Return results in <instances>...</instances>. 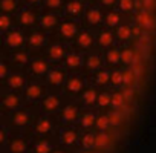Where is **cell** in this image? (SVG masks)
Masks as SVG:
<instances>
[{"label": "cell", "instance_id": "cell-53", "mask_svg": "<svg viewBox=\"0 0 156 153\" xmlns=\"http://www.w3.org/2000/svg\"><path fill=\"white\" fill-rule=\"evenodd\" d=\"M52 153H66V151H63V150H54Z\"/></svg>", "mask_w": 156, "mask_h": 153}, {"label": "cell", "instance_id": "cell-21", "mask_svg": "<svg viewBox=\"0 0 156 153\" xmlns=\"http://www.w3.org/2000/svg\"><path fill=\"white\" fill-rule=\"evenodd\" d=\"M124 103H126V100H124V95L122 94H113L112 95V103H110V106L113 107V109H121L122 106H124Z\"/></svg>", "mask_w": 156, "mask_h": 153}, {"label": "cell", "instance_id": "cell-47", "mask_svg": "<svg viewBox=\"0 0 156 153\" xmlns=\"http://www.w3.org/2000/svg\"><path fill=\"white\" fill-rule=\"evenodd\" d=\"M46 5L49 8H58L61 5V0H46Z\"/></svg>", "mask_w": 156, "mask_h": 153}, {"label": "cell", "instance_id": "cell-46", "mask_svg": "<svg viewBox=\"0 0 156 153\" xmlns=\"http://www.w3.org/2000/svg\"><path fill=\"white\" fill-rule=\"evenodd\" d=\"M122 95H124V100L129 103V101H132V98H133V91H132V89H126V91L122 92Z\"/></svg>", "mask_w": 156, "mask_h": 153}, {"label": "cell", "instance_id": "cell-38", "mask_svg": "<svg viewBox=\"0 0 156 153\" xmlns=\"http://www.w3.org/2000/svg\"><path fill=\"white\" fill-rule=\"evenodd\" d=\"M43 41H44V38H43L41 34H32L29 37V44L31 46H41Z\"/></svg>", "mask_w": 156, "mask_h": 153}, {"label": "cell", "instance_id": "cell-44", "mask_svg": "<svg viewBox=\"0 0 156 153\" xmlns=\"http://www.w3.org/2000/svg\"><path fill=\"white\" fill-rule=\"evenodd\" d=\"M106 22H107V25H109V26H115V25H118L119 17H118V14H109Z\"/></svg>", "mask_w": 156, "mask_h": 153}, {"label": "cell", "instance_id": "cell-11", "mask_svg": "<svg viewBox=\"0 0 156 153\" xmlns=\"http://www.w3.org/2000/svg\"><path fill=\"white\" fill-rule=\"evenodd\" d=\"M23 43V35L19 32V31H14L11 32L8 37H6V44L11 46V48H17Z\"/></svg>", "mask_w": 156, "mask_h": 153}, {"label": "cell", "instance_id": "cell-4", "mask_svg": "<svg viewBox=\"0 0 156 153\" xmlns=\"http://www.w3.org/2000/svg\"><path fill=\"white\" fill-rule=\"evenodd\" d=\"M34 130H35V133H37V135L44 136V135L51 133V130H52V121H51L49 118L43 116V118H40V119L37 121V124H35Z\"/></svg>", "mask_w": 156, "mask_h": 153}, {"label": "cell", "instance_id": "cell-2", "mask_svg": "<svg viewBox=\"0 0 156 153\" xmlns=\"http://www.w3.org/2000/svg\"><path fill=\"white\" fill-rule=\"evenodd\" d=\"M9 153H26L28 151V142L23 138H11L6 142Z\"/></svg>", "mask_w": 156, "mask_h": 153}, {"label": "cell", "instance_id": "cell-37", "mask_svg": "<svg viewBox=\"0 0 156 153\" xmlns=\"http://www.w3.org/2000/svg\"><path fill=\"white\" fill-rule=\"evenodd\" d=\"M121 60H122V63L130 64V63H133V60H135V54H133L130 49H126V51H122V54H121Z\"/></svg>", "mask_w": 156, "mask_h": 153}, {"label": "cell", "instance_id": "cell-12", "mask_svg": "<svg viewBox=\"0 0 156 153\" xmlns=\"http://www.w3.org/2000/svg\"><path fill=\"white\" fill-rule=\"evenodd\" d=\"M60 32H61L66 38H70V37H73V35L78 32V26L73 25V23H63V25L60 26Z\"/></svg>", "mask_w": 156, "mask_h": 153}, {"label": "cell", "instance_id": "cell-51", "mask_svg": "<svg viewBox=\"0 0 156 153\" xmlns=\"http://www.w3.org/2000/svg\"><path fill=\"white\" fill-rule=\"evenodd\" d=\"M141 28H142V26H135V28H132V34L136 35V37H139V35L142 34V32H141Z\"/></svg>", "mask_w": 156, "mask_h": 153}, {"label": "cell", "instance_id": "cell-31", "mask_svg": "<svg viewBox=\"0 0 156 153\" xmlns=\"http://www.w3.org/2000/svg\"><path fill=\"white\" fill-rule=\"evenodd\" d=\"M34 20H35V19H34V14H32V12H28V11H26V12H22V14H20V23L25 25V26L32 25Z\"/></svg>", "mask_w": 156, "mask_h": 153}, {"label": "cell", "instance_id": "cell-9", "mask_svg": "<svg viewBox=\"0 0 156 153\" xmlns=\"http://www.w3.org/2000/svg\"><path fill=\"white\" fill-rule=\"evenodd\" d=\"M12 124L17 127H25L26 124H29V115L25 110H19L12 115Z\"/></svg>", "mask_w": 156, "mask_h": 153}, {"label": "cell", "instance_id": "cell-5", "mask_svg": "<svg viewBox=\"0 0 156 153\" xmlns=\"http://www.w3.org/2000/svg\"><path fill=\"white\" fill-rule=\"evenodd\" d=\"M78 109L76 107H73V106H66L64 109H63V112H61V119L66 123V124H72V123H75L76 119H78Z\"/></svg>", "mask_w": 156, "mask_h": 153}, {"label": "cell", "instance_id": "cell-24", "mask_svg": "<svg viewBox=\"0 0 156 153\" xmlns=\"http://www.w3.org/2000/svg\"><path fill=\"white\" fill-rule=\"evenodd\" d=\"M83 9V5L80 2H69L67 3V12L72 14V16H78Z\"/></svg>", "mask_w": 156, "mask_h": 153}, {"label": "cell", "instance_id": "cell-49", "mask_svg": "<svg viewBox=\"0 0 156 153\" xmlns=\"http://www.w3.org/2000/svg\"><path fill=\"white\" fill-rule=\"evenodd\" d=\"M6 72H8L6 64H0V76H2V78H6Z\"/></svg>", "mask_w": 156, "mask_h": 153}, {"label": "cell", "instance_id": "cell-48", "mask_svg": "<svg viewBox=\"0 0 156 153\" xmlns=\"http://www.w3.org/2000/svg\"><path fill=\"white\" fill-rule=\"evenodd\" d=\"M0 142L6 144V129L5 127H2V132H0Z\"/></svg>", "mask_w": 156, "mask_h": 153}, {"label": "cell", "instance_id": "cell-35", "mask_svg": "<svg viewBox=\"0 0 156 153\" xmlns=\"http://www.w3.org/2000/svg\"><path fill=\"white\" fill-rule=\"evenodd\" d=\"M80 63H81V60H80V57H78L76 54L69 55L67 60H66V64H67L69 67H78V66H80Z\"/></svg>", "mask_w": 156, "mask_h": 153}, {"label": "cell", "instance_id": "cell-19", "mask_svg": "<svg viewBox=\"0 0 156 153\" xmlns=\"http://www.w3.org/2000/svg\"><path fill=\"white\" fill-rule=\"evenodd\" d=\"M107 116H109V121H110V126H113V127H116V126H119V124H122V113L118 110V109H115V110H112V112H109L107 113Z\"/></svg>", "mask_w": 156, "mask_h": 153}, {"label": "cell", "instance_id": "cell-23", "mask_svg": "<svg viewBox=\"0 0 156 153\" xmlns=\"http://www.w3.org/2000/svg\"><path fill=\"white\" fill-rule=\"evenodd\" d=\"M92 43H94V38H92L90 34L84 32V34H81L80 37H78V44H80L81 48H90Z\"/></svg>", "mask_w": 156, "mask_h": 153}, {"label": "cell", "instance_id": "cell-6", "mask_svg": "<svg viewBox=\"0 0 156 153\" xmlns=\"http://www.w3.org/2000/svg\"><path fill=\"white\" fill-rule=\"evenodd\" d=\"M52 151H54L52 144L44 138L35 141V144L32 145V153H52Z\"/></svg>", "mask_w": 156, "mask_h": 153}, {"label": "cell", "instance_id": "cell-27", "mask_svg": "<svg viewBox=\"0 0 156 153\" xmlns=\"http://www.w3.org/2000/svg\"><path fill=\"white\" fill-rule=\"evenodd\" d=\"M41 25L44 28H54L57 25V17L52 16V14H48V16H43L41 17Z\"/></svg>", "mask_w": 156, "mask_h": 153}, {"label": "cell", "instance_id": "cell-33", "mask_svg": "<svg viewBox=\"0 0 156 153\" xmlns=\"http://www.w3.org/2000/svg\"><path fill=\"white\" fill-rule=\"evenodd\" d=\"M98 106L100 107H106V106H110V103H112V97L109 95V94H100L98 95Z\"/></svg>", "mask_w": 156, "mask_h": 153}, {"label": "cell", "instance_id": "cell-40", "mask_svg": "<svg viewBox=\"0 0 156 153\" xmlns=\"http://www.w3.org/2000/svg\"><path fill=\"white\" fill-rule=\"evenodd\" d=\"M16 6H17L16 0H2V9L3 11H12V9H16Z\"/></svg>", "mask_w": 156, "mask_h": 153}, {"label": "cell", "instance_id": "cell-10", "mask_svg": "<svg viewBox=\"0 0 156 153\" xmlns=\"http://www.w3.org/2000/svg\"><path fill=\"white\" fill-rule=\"evenodd\" d=\"M95 121H97V116H95L92 112H86V113L81 116L80 124H81L83 129L89 130V129H94V127H95Z\"/></svg>", "mask_w": 156, "mask_h": 153}, {"label": "cell", "instance_id": "cell-52", "mask_svg": "<svg viewBox=\"0 0 156 153\" xmlns=\"http://www.w3.org/2000/svg\"><path fill=\"white\" fill-rule=\"evenodd\" d=\"M103 3H104V5H113L115 0H103Z\"/></svg>", "mask_w": 156, "mask_h": 153}, {"label": "cell", "instance_id": "cell-34", "mask_svg": "<svg viewBox=\"0 0 156 153\" xmlns=\"http://www.w3.org/2000/svg\"><path fill=\"white\" fill-rule=\"evenodd\" d=\"M87 66L90 69H100L101 67V58L97 57V55H90L87 58Z\"/></svg>", "mask_w": 156, "mask_h": 153}, {"label": "cell", "instance_id": "cell-1", "mask_svg": "<svg viewBox=\"0 0 156 153\" xmlns=\"http://www.w3.org/2000/svg\"><path fill=\"white\" fill-rule=\"evenodd\" d=\"M60 141L63 145L66 147H72L75 145L78 141H80V135H78V132L75 129H66L60 133Z\"/></svg>", "mask_w": 156, "mask_h": 153}, {"label": "cell", "instance_id": "cell-17", "mask_svg": "<svg viewBox=\"0 0 156 153\" xmlns=\"http://www.w3.org/2000/svg\"><path fill=\"white\" fill-rule=\"evenodd\" d=\"M23 84H25V78L22 75H11L8 78V86L11 89H20L23 87Z\"/></svg>", "mask_w": 156, "mask_h": 153}, {"label": "cell", "instance_id": "cell-28", "mask_svg": "<svg viewBox=\"0 0 156 153\" xmlns=\"http://www.w3.org/2000/svg\"><path fill=\"white\" fill-rule=\"evenodd\" d=\"M106 60L110 63V64H116L119 60H121V54L116 51V49H112L106 54Z\"/></svg>", "mask_w": 156, "mask_h": 153}, {"label": "cell", "instance_id": "cell-25", "mask_svg": "<svg viewBox=\"0 0 156 153\" xmlns=\"http://www.w3.org/2000/svg\"><path fill=\"white\" fill-rule=\"evenodd\" d=\"M32 70L37 73V75H43L46 73L48 70V64L44 61H32Z\"/></svg>", "mask_w": 156, "mask_h": 153}, {"label": "cell", "instance_id": "cell-26", "mask_svg": "<svg viewBox=\"0 0 156 153\" xmlns=\"http://www.w3.org/2000/svg\"><path fill=\"white\" fill-rule=\"evenodd\" d=\"M87 20H89L90 25L100 23V22H101V12H100L98 9H90L89 14H87Z\"/></svg>", "mask_w": 156, "mask_h": 153}, {"label": "cell", "instance_id": "cell-55", "mask_svg": "<svg viewBox=\"0 0 156 153\" xmlns=\"http://www.w3.org/2000/svg\"><path fill=\"white\" fill-rule=\"evenodd\" d=\"M29 2H31V3H34V2H38V0H29Z\"/></svg>", "mask_w": 156, "mask_h": 153}, {"label": "cell", "instance_id": "cell-41", "mask_svg": "<svg viewBox=\"0 0 156 153\" xmlns=\"http://www.w3.org/2000/svg\"><path fill=\"white\" fill-rule=\"evenodd\" d=\"M110 81L115 84V86H119V84H122V73L121 72H113L112 75H110Z\"/></svg>", "mask_w": 156, "mask_h": 153}, {"label": "cell", "instance_id": "cell-29", "mask_svg": "<svg viewBox=\"0 0 156 153\" xmlns=\"http://www.w3.org/2000/svg\"><path fill=\"white\" fill-rule=\"evenodd\" d=\"M135 81V70H126L122 72V84L132 86Z\"/></svg>", "mask_w": 156, "mask_h": 153}, {"label": "cell", "instance_id": "cell-45", "mask_svg": "<svg viewBox=\"0 0 156 153\" xmlns=\"http://www.w3.org/2000/svg\"><path fill=\"white\" fill-rule=\"evenodd\" d=\"M16 60H17L19 63H26V61H28V57H26L25 52H19V54H16Z\"/></svg>", "mask_w": 156, "mask_h": 153}, {"label": "cell", "instance_id": "cell-50", "mask_svg": "<svg viewBox=\"0 0 156 153\" xmlns=\"http://www.w3.org/2000/svg\"><path fill=\"white\" fill-rule=\"evenodd\" d=\"M142 2H144V8H147V9L153 8V5H154V0H142Z\"/></svg>", "mask_w": 156, "mask_h": 153}, {"label": "cell", "instance_id": "cell-3", "mask_svg": "<svg viewBox=\"0 0 156 153\" xmlns=\"http://www.w3.org/2000/svg\"><path fill=\"white\" fill-rule=\"evenodd\" d=\"M58 107H60V98L55 97V95H49V97H46V98L41 101V109H43V112H46V113H52V112H55Z\"/></svg>", "mask_w": 156, "mask_h": 153}, {"label": "cell", "instance_id": "cell-39", "mask_svg": "<svg viewBox=\"0 0 156 153\" xmlns=\"http://www.w3.org/2000/svg\"><path fill=\"white\" fill-rule=\"evenodd\" d=\"M110 80V73L109 72H100L98 75H97V78H95V81L98 83V84H106L107 81Z\"/></svg>", "mask_w": 156, "mask_h": 153}, {"label": "cell", "instance_id": "cell-20", "mask_svg": "<svg viewBox=\"0 0 156 153\" xmlns=\"http://www.w3.org/2000/svg\"><path fill=\"white\" fill-rule=\"evenodd\" d=\"M41 94H43V89L40 86H29L26 89V97L29 100H37V98L41 97Z\"/></svg>", "mask_w": 156, "mask_h": 153}, {"label": "cell", "instance_id": "cell-14", "mask_svg": "<svg viewBox=\"0 0 156 153\" xmlns=\"http://www.w3.org/2000/svg\"><path fill=\"white\" fill-rule=\"evenodd\" d=\"M48 80H49L51 84L60 86V84L63 83V80H64V73H63L61 70H51L49 75H48Z\"/></svg>", "mask_w": 156, "mask_h": 153}, {"label": "cell", "instance_id": "cell-8", "mask_svg": "<svg viewBox=\"0 0 156 153\" xmlns=\"http://www.w3.org/2000/svg\"><path fill=\"white\" fill-rule=\"evenodd\" d=\"M136 20H138V23H139V26H142V28H145V29H151L153 28V17L147 12V11H141L138 16H136Z\"/></svg>", "mask_w": 156, "mask_h": 153}, {"label": "cell", "instance_id": "cell-42", "mask_svg": "<svg viewBox=\"0 0 156 153\" xmlns=\"http://www.w3.org/2000/svg\"><path fill=\"white\" fill-rule=\"evenodd\" d=\"M133 6H135L133 0H119V8L122 11H130Z\"/></svg>", "mask_w": 156, "mask_h": 153}, {"label": "cell", "instance_id": "cell-43", "mask_svg": "<svg viewBox=\"0 0 156 153\" xmlns=\"http://www.w3.org/2000/svg\"><path fill=\"white\" fill-rule=\"evenodd\" d=\"M9 25H11V20H9L8 16H2V17H0V29H2V31H6L9 28Z\"/></svg>", "mask_w": 156, "mask_h": 153}, {"label": "cell", "instance_id": "cell-30", "mask_svg": "<svg viewBox=\"0 0 156 153\" xmlns=\"http://www.w3.org/2000/svg\"><path fill=\"white\" fill-rule=\"evenodd\" d=\"M49 55H51L52 58H55V60H60V58L64 57V49H63L61 46H52V48L49 49Z\"/></svg>", "mask_w": 156, "mask_h": 153}, {"label": "cell", "instance_id": "cell-18", "mask_svg": "<svg viewBox=\"0 0 156 153\" xmlns=\"http://www.w3.org/2000/svg\"><path fill=\"white\" fill-rule=\"evenodd\" d=\"M83 101H84V104H87V106H94V104L98 101L97 92H95L94 89H87V91L83 94Z\"/></svg>", "mask_w": 156, "mask_h": 153}, {"label": "cell", "instance_id": "cell-32", "mask_svg": "<svg viewBox=\"0 0 156 153\" xmlns=\"http://www.w3.org/2000/svg\"><path fill=\"white\" fill-rule=\"evenodd\" d=\"M116 35H118V38L119 40H127V38H130V35H132V29L130 28H127V26H121V28H118V32H116Z\"/></svg>", "mask_w": 156, "mask_h": 153}, {"label": "cell", "instance_id": "cell-13", "mask_svg": "<svg viewBox=\"0 0 156 153\" xmlns=\"http://www.w3.org/2000/svg\"><path fill=\"white\" fill-rule=\"evenodd\" d=\"M110 144V136L107 132H98L97 133V141H95V148H104Z\"/></svg>", "mask_w": 156, "mask_h": 153}, {"label": "cell", "instance_id": "cell-16", "mask_svg": "<svg viewBox=\"0 0 156 153\" xmlns=\"http://www.w3.org/2000/svg\"><path fill=\"white\" fill-rule=\"evenodd\" d=\"M109 127H110V121H109V116H107V115H101V116L97 118V121H95V129H97L98 132H106Z\"/></svg>", "mask_w": 156, "mask_h": 153}, {"label": "cell", "instance_id": "cell-54", "mask_svg": "<svg viewBox=\"0 0 156 153\" xmlns=\"http://www.w3.org/2000/svg\"><path fill=\"white\" fill-rule=\"evenodd\" d=\"M81 153H92L90 150H84V151H81Z\"/></svg>", "mask_w": 156, "mask_h": 153}, {"label": "cell", "instance_id": "cell-15", "mask_svg": "<svg viewBox=\"0 0 156 153\" xmlns=\"http://www.w3.org/2000/svg\"><path fill=\"white\" fill-rule=\"evenodd\" d=\"M20 106V100L16 97V95H8V97H5V100H3V107L5 109H8V110H14V109H17Z\"/></svg>", "mask_w": 156, "mask_h": 153}, {"label": "cell", "instance_id": "cell-22", "mask_svg": "<svg viewBox=\"0 0 156 153\" xmlns=\"http://www.w3.org/2000/svg\"><path fill=\"white\" fill-rule=\"evenodd\" d=\"M81 87H83V83H81L80 78H70L69 83H67V91H70V92H73V94L80 92Z\"/></svg>", "mask_w": 156, "mask_h": 153}, {"label": "cell", "instance_id": "cell-36", "mask_svg": "<svg viewBox=\"0 0 156 153\" xmlns=\"http://www.w3.org/2000/svg\"><path fill=\"white\" fill-rule=\"evenodd\" d=\"M112 41H113V37H112L110 32H103L100 35V44L101 46H110Z\"/></svg>", "mask_w": 156, "mask_h": 153}, {"label": "cell", "instance_id": "cell-7", "mask_svg": "<svg viewBox=\"0 0 156 153\" xmlns=\"http://www.w3.org/2000/svg\"><path fill=\"white\" fill-rule=\"evenodd\" d=\"M95 141H97V133H94V132H87L80 138V144L84 150L95 148Z\"/></svg>", "mask_w": 156, "mask_h": 153}]
</instances>
